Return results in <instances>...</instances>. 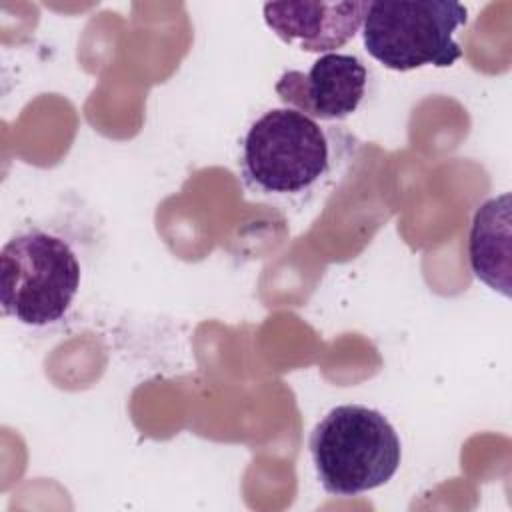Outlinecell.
I'll return each instance as SVG.
<instances>
[{
	"label": "cell",
	"mask_w": 512,
	"mask_h": 512,
	"mask_svg": "<svg viewBox=\"0 0 512 512\" xmlns=\"http://www.w3.org/2000/svg\"><path fill=\"white\" fill-rule=\"evenodd\" d=\"M78 254L62 236L28 228L0 252V304L4 316L42 328L60 322L80 290Z\"/></svg>",
	"instance_id": "3957f363"
},
{
	"label": "cell",
	"mask_w": 512,
	"mask_h": 512,
	"mask_svg": "<svg viewBox=\"0 0 512 512\" xmlns=\"http://www.w3.org/2000/svg\"><path fill=\"white\" fill-rule=\"evenodd\" d=\"M466 22V6L454 0L370 2L362 40L376 62L396 72L448 68L462 56L454 34Z\"/></svg>",
	"instance_id": "277c9868"
},
{
	"label": "cell",
	"mask_w": 512,
	"mask_h": 512,
	"mask_svg": "<svg viewBox=\"0 0 512 512\" xmlns=\"http://www.w3.org/2000/svg\"><path fill=\"white\" fill-rule=\"evenodd\" d=\"M358 150V138L344 126L282 106L248 126L238 166L252 196L282 208H306L338 186Z\"/></svg>",
	"instance_id": "6da1fadb"
},
{
	"label": "cell",
	"mask_w": 512,
	"mask_h": 512,
	"mask_svg": "<svg viewBox=\"0 0 512 512\" xmlns=\"http://www.w3.org/2000/svg\"><path fill=\"white\" fill-rule=\"evenodd\" d=\"M310 458L332 496H358L384 486L398 472L402 442L390 420L362 404L332 408L310 432Z\"/></svg>",
	"instance_id": "7a4b0ae2"
},
{
	"label": "cell",
	"mask_w": 512,
	"mask_h": 512,
	"mask_svg": "<svg viewBox=\"0 0 512 512\" xmlns=\"http://www.w3.org/2000/svg\"><path fill=\"white\" fill-rule=\"evenodd\" d=\"M510 256V194L504 192L478 206L468 236V262L480 282L510 298Z\"/></svg>",
	"instance_id": "52a82bcc"
},
{
	"label": "cell",
	"mask_w": 512,
	"mask_h": 512,
	"mask_svg": "<svg viewBox=\"0 0 512 512\" xmlns=\"http://www.w3.org/2000/svg\"><path fill=\"white\" fill-rule=\"evenodd\" d=\"M368 86V68L354 54L328 52L308 72L286 70L274 90L280 100L318 122H338L354 114Z\"/></svg>",
	"instance_id": "5b68a950"
},
{
	"label": "cell",
	"mask_w": 512,
	"mask_h": 512,
	"mask_svg": "<svg viewBox=\"0 0 512 512\" xmlns=\"http://www.w3.org/2000/svg\"><path fill=\"white\" fill-rule=\"evenodd\" d=\"M368 6L370 2H268L264 22L282 42L328 54L358 34Z\"/></svg>",
	"instance_id": "8992f818"
}]
</instances>
